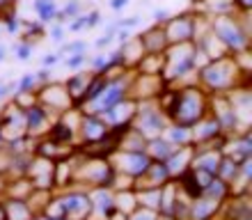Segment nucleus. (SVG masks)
<instances>
[{
	"label": "nucleus",
	"mask_w": 252,
	"mask_h": 220,
	"mask_svg": "<svg viewBox=\"0 0 252 220\" xmlns=\"http://www.w3.org/2000/svg\"><path fill=\"white\" fill-rule=\"evenodd\" d=\"M126 2H128V0H113V2H110V7H113V9H120V7H124Z\"/></svg>",
	"instance_id": "f257e3e1"
},
{
	"label": "nucleus",
	"mask_w": 252,
	"mask_h": 220,
	"mask_svg": "<svg viewBox=\"0 0 252 220\" xmlns=\"http://www.w3.org/2000/svg\"><path fill=\"white\" fill-rule=\"evenodd\" d=\"M0 58H2V48H0Z\"/></svg>",
	"instance_id": "f03ea898"
}]
</instances>
